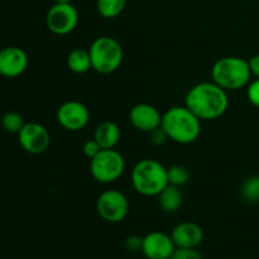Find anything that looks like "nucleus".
Returning <instances> with one entry per match:
<instances>
[{
	"label": "nucleus",
	"instance_id": "b1692460",
	"mask_svg": "<svg viewBox=\"0 0 259 259\" xmlns=\"http://www.w3.org/2000/svg\"><path fill=\"white\" fill-rule=\"evenodd\" d=\"M247 98L252 105L259 108V78L248 83L247 88Z\"/></svg>",
	"mask_w": 259,
	"mask_h": 259
},
{
	"label": "nucleus",
	"instance_id": "423d86ee",
	"mask_svg": "<svg viewBox=\"0 0 259 259\" xmlns=\"http://www.w3.org/2000/svg\"><path fill=\"white\" fill-rule=\"evenodd\" d=\"M125 171V159L115 149H101L98 156L90 159V172L100 184H111Z\"/></svg>",
	"mask_w": 259,
	"mask_h": 259
},
{
	"label": "nucleus",
	"instance_id": "5701e85b",
	"mask_svg": "<svg viewBox=\"0 0 259 259\" xmlns=\"http://www.w3.org/2000/svg\"><path fill=\"white\" fill-rule=\"evenodd\" d=\"M142 245H143V238L139 237V235H129L124 240V247L129 252H142Z\"/></svg>",
	"mask_w": 259,
	"mask_h": 259
},
{
	"label": "nucleus",
	"instance_id": "ddd939ff",
	"mask_svg": "<svg viewBox=\"0 0 259 259\" xmlns=\"http://www.w3.org/2000/svg\"><path fill=\"white\" fill-rule=\"evenodd\" d=\"M28 67V56L22 48L7 47L0 51V75L17 77Z\"/></svg>",
	"mask_w": 259,
	"mask_h": 259
},
{
	"label": "nucleus",
	"instance_id": "4be33fe9",
	"mask_svg": "<svg viewBox=\"0 0 259 259\" xmlns=\"http://www.w3.org/2000/svg\"><path fill=\"white\" fill-rule=\"evenodd\" d=\"M169 259H204L197 248H176Z\"/></svg>",
	"mask_w": 259,
	"mask_h": 259
},
{
	"label": "nucleus",
	"instance_id": "1a4fd4ad",
	"mask_svg": "<svg viewBox=\"0 0 259 259\" xmlns=\"http://www.w3.org/2000/svg\"><path fill=\"white\" fill-rule=\"evenodd\" d=\"M57 121L68 132L82 131L90 121V111L85 104L76 100L63 103L57 109Z\"/></svg>",
	"mask_w": 259,
	"mask_h": 259
},
{
	"label": "nucleus",
	"instance_id": "39448f33",
	"mask_svg": "<svg viewBox=\"0 0 259 259\" xmlns=\"http://www.w3.org/2000/svg\"><path fill=\"white\" fill-rule=\"evenodd\" d=\"M91 58V67L101 75H110L115 72L123 62V48L113 37L103 35L91 43L89 50Z\"/></svg>",
	"mask_w": 259,
	"mask_h": 259
},
{
	"label": "nucleus",
	"instance_id": "dca6fc26",
	"mask_svg": "<svg viewBox=\"0 0 259 259\" xmlns=\"http://www.w3.org/2000/svg\"><path fill=\"white\" fill-rule=\"evenodd\" d=\"M157 197H158V204L161 209L169 214L179 211L184 202V195H182L180 187L169 184L162 190V192Z\"/></svg>",
	"mask_w": 259,
	"mask_h": 259
},
{
	"label": "nucleus",
	"instance_id": "9b49d317",
	"mask_svg": "<svg viewBox=\"0 0 259 259\" xmlns=\"http://www.w3.org/2000/svg\"><path fill=\"white\" fill-rule=\"evenodd\" d=\"M176 245L171 235L163 232H151L143 237L142 253L147 259H169Z\"/></svg>",
	"mask_w": 259,
	"mask_h": 259
},
{
	"label": "nucleus",
	"instance_id": "20e7f679",
	"mask_svg": "<svg viewBox=\"0 0 259 259\" xmlns=\"http://www.w3.org/2000/svg\"><path fill=\"white\" fill-rule=\"evenodd\" d=\"M132 185L139 195L158 196L168 185L167 168L156 159H142L133 167Z\"/></svg>",
	"mask_w": 259,
	"mask_h": 259
},
{
	"label": "nucleus",
	"instance_id": "6ab92c4d",
	"mask_svg": "<svg viewBox=\"0 0 259 259\" xmlns=\"http://www.w3.org/2000/svg\"><path fill=\"white\" fill-rule=\"evenodd\" d=\"M167 176H168V184L174 186H184L189 182L190 172L186 167L181 164H175L167 168Z\"/></svg>",
	"mask_w": 259,
	"mask_h": 259
},
{
	"label": "nucleus",
	"instance_id": "bb28decb",
	"mask_svg": "<svg viewBox=\"0 0 259 259\" xmlns=\"http://www.w3.org/2000/svg\"><path fill=\"white\" fill-rule=\"evenodd\" d=\"M248 65H249L252 76H254L255 78H259V53L258 55L252 56V57L248 60Z\"/></svg>",
	"mask_w": 259,
	"mask_h": 259
},
{
	"label": "nucleus",
	"instance_id": "a878e982",
	"mask_svg": "<svg viewBox=\"0 0 259 259\" xmlns=\"http://www.w3.org/2000/svg\"><path fill=\"white\" fill-rule=\"evenodd\" d=\"M82 149H83V153H85V156L88 157V158L93 159L94 157L98 156V154L100 153V151L103 148L99 146V143L95 141V139H90V141L85 142Z\"/></svg>",
	"mask_w": 259,
	"mask_h": 259
},
{
	"label": "nucleus",
	"instance_id": "2eb2a0df",
	"mask_svg": "<svg viewBox=\"0 0 259 259\" xmlns=\"http://www.w3.org/2000/svg\"><path fill=\"white\" fill-rule=\"evenodd\" d=\"M120 128L114 121L105 120L99 124L94 133V139L103 149H113L120 141Z\"/></svg>",
	"mask_w": 259,
	"mask_h": 259
},
{
	"label": "nucleus",
	"instance_id": "aec40b11",
	"mask_svg": "<svg viewBox=\"0 0 259 259\" xmlns=\"http://www.w3.org/2000/svg\"><path fill=\"white\" fill-rule=\"evenodd\" d=\"M24 119L15 111H9L2 118V125L8 133H19L24 126Z\"/></svg>",
	"mask_w": 259,
	"mask_h": 259
},
{
	"label": "nucleus",
	"instance_id": "f257e3e1",
	"mask_svg": "<svg viewBox=\"0 0 259 259\" xmlns=\"http://www.w3.org/2000/svg\"><path fill=\"white\" fill-rule=\"evenodd\" d=\"M185 105L200 120H215L225 114L229 106L228 91L211 82H200L192 86L186 95Z\"/></svg>",
	"mask_w": 259,
	"mask_h": 259
},
{
	"label": "nucleus",
	"instance_id": "412c9836",
	"mask_svg": "<svg viewBox=\"0 0 259 259\" xmlns=\"http://www.w3.org/2000/svg\"><path fill=\"white\" fill-rule=\"evenodd\" d=\"M242 195L247 201L259 202V176H252L245 180L242 186Z\"/></svg>",
	"mask_w": 259,
	"mask_h": 259
},
{
	"label": "nucleus",
	"instance_id": "6e6552de",
	"mask_svg": "<svg viewBox=\"0 0 259 259\" xmlns=\"http://www.w3.org/2000/svg\"><path fill=\"white\" fill-rule=\"evenodd\" d=\"M96 211L103 220L108 223H120L128 217L129 201L119 190H106L96 201Z\"/></svg>",
	"mask_w": 259,
	"mask_h": 259
},
{
	"label": "nucleus",
	"instance_id": "0eeeda50",
	"mask_svg": "<svg viewBox=\"0 0 259 259\" xmlns=\"http://www.w3.org/2000/svg\"><path fill=\"white\" fill-rule=\"evenodd\" d=\"M78 12L71 3H55L48 9L46 24L50 32L56 35L72 33L78 24Z\"/></svg>",
	"mask_w": 259,
	"mask_h": 259
},
{
	"label": "nucleus",
	"instance_id": "7ed1b4c3",
	"mask_svg": "<svg viewBox=\"0 0 259 259\" xmlns=\"http://www.w3.org/2000/svg\"><path fill=\"white\" fill-rule=\"evenodd\" d=\"M211 77L225 91H237L248 86L252 78L248 61L237 56L222 57L212 65Z\"/></svg>",
	"mask_w": 259,
	"mask_h": 259
},
{
	"label": "nucleus",
	"instance_id": "f3484780",
	"mask_svg": "<svg viewBox=\"0 0 259 259\" xmlns=\"http://www.w3.org/2000/svg\"><path fill=\"white\" fill-rule=\"evenodd\" d=\"M66 62H67L68 70L72 71L73 73H78V75L93 70L90 53H89V50H83V48H75L71 51Z\"/></svg>",
	"mask_w": 259,
	"mask_h": 259
},
{
	"label": "nucleus",
	"instance_id": "f03ea898",
	"mask_svg": "<svg viewBox=\"0 0 259 259\" xmlns=\"http://www.w3.org/2000/svg\"><path fill=\"white\" fill-rule=\"evenodd\" d=\"M161 126L168 138L179 144H190L201 133V120L185 106H172L162 114Z\"/></svg>",
	"mask_w": 259,
	"mask_h": 259
},
{
	"label": "nucleus",
	"instance_id": "cd10ccee",
	"mask_svg": "<svg viewBox=\"0 0 259 259\" xmlns=\"http://www.w3.org/2000/svg\"><path fill=\"white\" fill-rule=\"evenodd\" d=\"M71 2H72V0H55V3H62V4L63 3H71Z\"/></svg>",
	"mask_w": 259,
	"mask_h": 259
},
{
	"label": "nucleus",
	"instance_id": "393cba45",
	"mask_svg": "<svg viewBox=\"0 0 259 259\" xmlns=\"http://www.w3.org/2000/svg\"><path fill=\"white\" fill-rule=\"evenodd\" d=\"M149 138H151V143L154 144V146H163L167 141H168V136H167L166 132L163 131L162 126L154 129L153 132L149 133Z\"/></svg>",
	"mask_w": 259,
	"mask_h": 259
},
{
	"label": "nucleus",
	"instance_id": "c85d7f7f",
	"mask_svg": "<svg viewBox=\"0 0 259 259\" xmlns=\"http://www.w3.org/2000/svg\"><path fill=\"white\" fill-rule=\"evenodd\" d=\"M13 2H20V0H13Z\"/></svg>",
	"mask_w": 259,
	"mask_h": 259
},
{
	"label": "nucleus",
	"instance_id": "9d476101",
	"mask_svg": "<svg viewBox=\"0 0 259 259\" xmlns=\"http://www.w3.org/2000/svg\"><path fill=\"white\" fill-rule=\"evenodd\" d=\"M19 144L27 153L40 154L50 147V132L39 123H25L18 133Z\"/></svg>",
	"mask_w": 259,
	"mask_h": 259
},
{
	"label": "nucleus",
	"instance_id": "a211bd4d",
	"mask_svg": "<svg viewBox=\"0 0 259 259\" xmlns=\"http://www.w3.org/2000/svg\"><path fill=\"white\" fill-rule=\"evenodd\" d=\"M126 0H98V12L106 19H114L119 17L125 9Z\"/></svg>",
	"mask_w": 259,
	"mask_h": 259
},
{
	"label": "nucleus",
	"instance_id": "f8f14e48",
	"mask_svg": "<svg viewBox=\"0 0 259 259\" xmlns=\"http://www.w3.org/2000/svg\"><path fill=\"white\" fill-rule=\"evenodd\" d=\"M129 120L132 125L144 133H151L154 129L159 128L162 123V114L156 106L147 103L134 105L129 113Z\"/></svg>",
	"mask_w": 259,
	"mask_h": 259
},
{
	"label": "nucleus",
	"instance_id": "4468645a",
	"mask_svg": "<svg viewBox=\"0 0 259 259\" xmlns=\"http://www.w3.org/2000/svg\"><path fill=\"white\" fill-rule=\"evenodd\" d=\"M169 235L176 248H197L204 240V230L194 222L180 223Z\"/></svg>",
	"mask_w": 259,
	"mask_h": 259
}]
</instances>
